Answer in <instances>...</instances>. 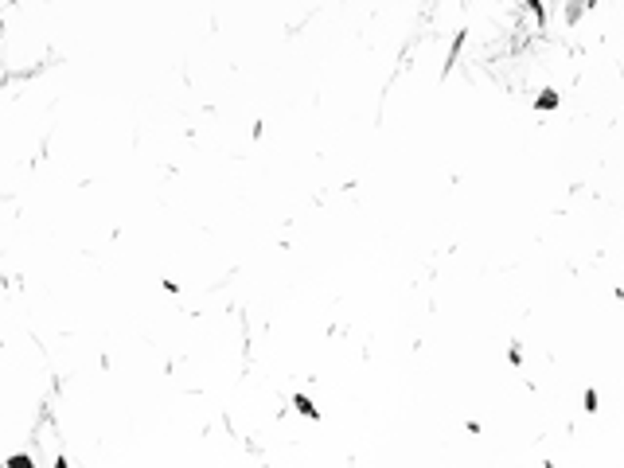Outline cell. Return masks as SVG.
<instances>
[{
  "instance_id": "cell-1",
  "label": "cell",
  "mask_w": 624,
  "mask_h": 468,
  "mask_svg": "<svg viewBox=\"0 0 624 468\" xmlns=\"http://www.w3.org/2000/svg\"><path fill=\"white\" fill-rule=\"evenodd\" d=\"M8 468H32V460H27V457H12Z\"/></svg>"
}]
</instances>
